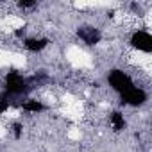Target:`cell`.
I'll return each mask as SVG.
<instances>
[{"instance_id": "cell-11", "label": "cell", "mask_w": 152, "mask_h": 152, "mask_svg": "<svg viewBox=\"0 0 152 152\" xmlns=\"http://www.w3.org/2000/svg\"><path fill=\"white\" fill-rule=\"evenodd\" d=\"M18 7H22V9L36 7V0H20V2H18Z\"/></svg>"}, {"instance_id": "cell-2", "label": "cell", "mask_w": 152, "mask_h": 152, "mask_svg": "<svg viewBox=\"0 0 152 152\" xmlns=\"http://www.w3.org/2000/svg\"><path fill=\"white\" fill-rule=\"evenodd\" d=\"M107 83H109V86H111L118 95L125 93L127 90H131V88L134 86L132 79L129 77L125 72H122V70H118V68H115V70L109 72V75H107Z\"/></svg>"}, {"instance_id": "cell-7", "label": "cell", "mask_w": 152, "mask_h": 152, "mask_svg": "<svg viewBox=\"0 0 152 152\" xmlns=\"http://www.w3.org/2000/svg\"><path fill=\"white\" fill-rule=\"evenodd\" d=\"M109 122H111V127H113V131L115 132H120V131H124L125 129V118H124V115L120 113V111H113L111 115H109Z\"/></svg>"}, {"instance_id": "cell-4", "label": "cell", "mask_w": 152, "mask_h": 152, "mask_svg": "<svg viewBox=\"0 0 152 152\" xmlns=\"http://www.w3.org/2000/svg\"><path fill=\"white\" fill-rule=\"evenodd\" d=\"M131 45L145 54H150L152 52V36L147 31H136L131 36Z\"/></svg>"}, {"instance_id": "cell-3", "label": "cell", "mask_w": 152, "mask_h": 152, "mask_svg": "<svg viewBox=\"0 0 152 152\" xmlns=\"http://www.w3.org/2000/svg\"><path fill=\"white\" fill-rule=\"evenodd\" d=\"M120 99H122V104H127V106L138 107V106H143V104L147 102V93H145L141 88L132 86L131 90H127L125 93H122Z\"/></svg>"}, {"instance_id": "cell-12", "label": "cell", "mask_w": 152, "mask_h": 152, "mask_svg": "<svg viewBox=\"0 0 152 152\" xmlns=\"http://www.w3.org/2000/svg\"><path fill=\"white\" fill-rule=\"evenodd\" d=\"M15 36H16V38H23V36H25V27H18V29L15 31Z\"/></svg>"}, {"instance_id": "cell-10", "label": "cell", "mask_w": 152, "mask_h": 152, "mask_svg": "<svg viewBox=\"0 0 152 152\" xmlns=\"http://www.w3.org/2000/svg\"><path fill=\"white\" fill-rule=\"evenodd\" d=\"M22 132H23V125H22L20 122H15V124H13V134H15V138L20 140V138H22Z\"/></svg>"}, {"instance_id": "cell-8", "label": "cell", "mask_w": 152, "mask_h": 152, "mask_svg": "<svg viewBox=\"0 0 152 152\" xmlns=\"http://www.w3.org/2000/svg\"><path fill=\"white\" fill-rule=\"evenodd\" d=\"M22 106H23V111H27V113H41L45 109V106L36 99H27Z\"/></svg>"}, {"instance_id": "cell-1", "label": "cell", "mask_w": 152, "mask_h": 152, "mask_svg": "<svg viewBox=\"0 0 152 152\" xmlns=\"http://www.w3.org/2000/svg\"><path fill=\"white\" fill-rule=\"evenodd\" d=\"M32 81L29 77H23L20 72H9L6 75V93L9 95H22L31 90Z\"/></svg>"}, {"instance_id": "cell-5", "label": "cell", "mask_w": 152, "mask_h": 152, "mask_svg": "<svg viewBox=\"0 0 152 152\" xmlns=\"http://www.w3.org/2000/svg\"><path fill=\"white\" fill-rule=\"evenodd\" d=\"M77 36L90 47L93 45H99L100 39H102V32L97 29V27H91V25H83L77 29Z\"/></svg>"}, {"instance_id": "cell-9", "label": "cell", "mask_w": 152, "mask_h": 152, "mask_svg": "<svg viewBox=\"0 0 152 152\" xmlns=\"http://www.w3.org/2000/svg\"><path fill=\"white\" fill-rule=\"evenodd\" d=\"M9 106H11V95L2 91V93H0V115H4L9 109Z\"/></svg>"}, {"instance_id": "cell-6", "label": "cell", "mask_w": 152, "mask_h": 152, "mask_svg": "<svg viewBox=\"0 0 152 152\" xmlns=\"http://www.w3.org/2000/svg\"><path fill=\"white\" fill-rule=\"evenodd\" d=\"M48 43H50L48 38H27V39H23V47L29 52H34V54L36 52H41L43 48H47Z\"/></svg>"}]
</instances>
